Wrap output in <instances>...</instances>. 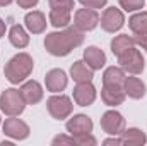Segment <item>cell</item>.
<instances>
[{"mask_svg": "<svg viewBox=\"0 0 147 146\" xmlns=\"http://www.w3.org/2000/svg\"><path fill=\"white\" fill-rule=\"evenodd\" d=\"M82 41H84V33L77 26H72L62 33H50L45 40V46L51 55L65 57L75 46L82 45Z\"/></svg>", "mask_w": 147, "mask_h": 146, "instance_id": "cell-1", "label": "cell"}, {"mask_svg": "<svg viewBox=\"0 0 147 146\" xmlns=\"http://www.w3.org/2000/svg\"><path fill=\"white\" fill-rule=\"evenodd\" d=\"M33 67H34L33 59L28 53H19V55L12 57L7 62L3 72H5V77L12 84H19V83H22L29 74L33 72Z\"/></svg>", "mask_w": 147, "mask_h": 146, "instance_id": "cell-2", "label": "cell"}, {"mask_svg": "<svg viewBox=\"0 0 147 146\" xmlns=\"http://www.w3.org/2000/svg\"><path fill=\"white\" fill-rule=\"evenodd\" d=\"M24 105H26V102L21 95V89H5L0 95V108L9 117H16L19 113H22Z\"/></svg>", "mask_w": 147, "mask_h": 146, "instance_id": "cell-3", "label": "cell"}, {"mask_svg": "<svg viewBox=\"0 0 147 146\" xmlns=\"http://www.w3.org/2000/svg\"><path fill=\"white\" fill-rule=\"evenodd\" d=\"M118 62L123 71H128L130 74H140L144 71V57L135 46H130L121 55H118Z\"/></svg>", "mask_w": 147, "mask_h": 146, "instance_id": "cell-4", "label": "cell"}, {"mask_svg": "<svg viewBox=\"0 0 147 146\" xmlns=\"http://www.w3.org/2000/svg\"><path fill=\"white\" fill-rule=\"evenodd\" d=\"M46 107H48V112L53 119H67L74 110V105L70 102L69 96L65 95H55L51 96L48 102H46Z\"/></svg>", "mask_w": 147, "mask_h": 146, "instance_id": "cell-5", "label": "cell"}, {"mask_svg": "<svg viewBox=\"0 0 147 146\" xmlns=\"http://www.w3.org/2000/svg\"><path fill=\"white\" fill-rule=\"evenodd\" d=\"M101 127L106 134H111V136H118L125 131V119L115 112V110H110L103 115L101 119Z\"/></svg>", "mask_w": 147, "mask_h": 146, "instance_id": "cell-6", "label": "cell"}, {"mask_svg": "<svg viewBox=\"0 0 147 146\" xmlns=\"http://www.w3.org/2000/svg\"><path fill=\"white\" fill-rule=\"evenodd\" d=\"M99 14L94 9H79L75 12V26L80 31H91L98 26Z\"/></svg>", "mask_w": 147, "mask_h": 146, "instance_id": "cell-7", "label": "cell"}, {"mask_svg": "<svg viewBox=\"0 0 147 146\" xmlns=\"http://www.w3.org/2000/svg\"><path fill=\"white\" fill-rule=\"evenodd\" d=\"M125 19H123V14L121 10L115 9V7H110L105 10V14L101 16V28L108 33H115L118 31L121 26H123Z\"/></svg>", "mask_w": 147, "mask_h": 146, "instance_id": "cell-8", "label": "cell"}, {"mask_svg": "<svg viewBox=\"0 0 147 146\" xmlns=\"http://www.w3.org/2000/svg\"><path fill=\"white\" fill-rule=\"evenodd\" d=\"M74 100L80 107H89L96 100V89L91 84V81H87V83H77V86L74 89Z\"/></svg>", "mask_w": 147, "mask_h": 146, "instance_id": "cell-9", "label": "cell"}, {"mask_svg": "<svg viewBox=\"0 0 147 146\" xmlns=\"http://www.w3.org/2000/svg\"><path fill=\"white\" fill-rule=\"evenodd\" d=\"M3 132L14 139H26L29 136V127L26 122H22L21 119H16V117H10L5 120L3 124Z\"/></svg>", "mask_w": 147, "mask_h": 146, "instance_id": "cell-10", "label": "cell"}, {"mask_svg": "<svg viewBox=\"0 0 147 146\" xmlns=\"http://www.w3.org/2000/svg\"><path fill=\"white\" fill-rule=\"evenodd\" d=\"M67 131L72 136H82V134H91L92 131V120L87 115H74L67 122Z\"/></svg>", "mask_w": 147, "mask_h": 146, "instance_id": "cell-11", "label": "cell"}, {"mask_svg": "<svg viewBox=\"0 0 147 146\" xmlns=\"http://www.w3.org/2000/svg\"><path fill=\"white\" fill-rule=\"evenodd\" d=\"M101 98L106 105L116 107L121 105L125 100V89L123 86H115V84H103V91H101Z\"/></svg>", "mask_w": 147, "mask_h": 146, "instance_id": "cell-12", "label": "cell"}, {"mask_svg": "<svg viewBox=\"0 0 147 146\" xmlns=\"http://www.w3.org/2000/svg\"><path fill=\"white\" fill-rule=\"evenodd\" d=\"M21 95H22L26 103L34 105V103H38L43 98V88L39 86V83H36V81H28L26 84H22Z\"/></svg>", "mask_w": 147, "mask_h": 146, "instance_id": "cell-13", "label": "cell"}, {"mask_svg": "<svg viewBox=\"0 0 147 146\" xmlns=\"http://www.w3.org/2000/svg\"><path fill=\"white\" fill-rule=\"evenodd\" d=\"M67 86V76L62 69H53L46 74V88L53 93H58L62 89H65Z\"/></svg>", "mask_w": 147, "mask_h": 146, "instance_id": "cell-14", "label": "cell"}, {"mask_svg": "<svg viewBox=\"0 0 147 146\" xmlns=\"http://www.w3.org/2000/svg\"><path fill=\"white\" fill-rule=\"evenodd\" d=\"M24 23H26V28L33 35H39V33H43L46 29V19H45L43 12H39V10H33V12L26 14Z\"/></svg>", "mask_w": 147, "mask_h": 146, "instance_id": "cell-15", "label": "cell"}, {"mask_svg": "<svg viewBox=\"0 0 147 146\" xmlns=\"http://www.w3.org/2000/svg\"><path fill=\"white\" fill-rule=\"evenodd\" d=\"M123 89H125V95H128L130 98H135V100H139L146 95V84L137 77H125Z\"/></svg>", "mask_w": 147, "mask_h": 146, "instance_id": "cell-16", "label": "cell"}, {"mask_svg": "<svg viewBox=\"0 0 147 146\" xmlns=\"http://www.w3.org/2000/svg\"><path fill=\"white\" fill-rule=\"evenodd\" d=\"M84 59H86V64L96 71V69H101L106 62V55L103 53V50L96 48V46H89L86 52H84Z\"/></svg>", "mask_w": 147, "mask_h": 146, "instance_id": "cell-17", "label": "cell"}, {"mask_svg": "<svg viewBox=\"0 0 147 146\" xmlns=\"http://www.w3.org/2000/svg\"><path fill=\"white\" fill-rule=\"evenodd\" d=\"M70 74H72L74 81L75 83H87L92 79V69L86 64V62H75L70 69Z\"/></svg>", "mask_w": 147, "mask_h": 146, "instance_id": "cell-18", "label": "cell"}, {"mask_svg": "<svg viewBox=\"0 0 147 146\" xmlns=\"http://www.w3.org/2000/svg\"><path fill=\"white\" fill-rule=\"evenodd\" d=\"M130 46H135V40L132 36H128V35H120V36H116L113 41H111V52L118 57V55H121L125 50H128Z\"/></svg>", "mask_w": 147, "mask_h": 146, "instance_id": "cell-19", "label": "cell"}, {"mask_svg": "<svg viewBox=\"0 0 147 146\" xmlns=\"http://www.w3.org/2000/svg\"><path fill=\"white\" fill-rule=\"evenodd\" d=\"M50 23L55 28H65L70 23V10H67V9H51L50 10Z\"/></svg>", "mask_w": 147, "mask_h": 146, "instance_id": "cell-20", "label": "cell"}, {"mask_svg": "<svg viewBox=\"0 0 147 146\" xmlns=\"http://www.w3.org/2000/svg\"><path fill=\"white\" fill-rule=\"evenodd\" d=\"M125 72L120 67H108L103 76V84H115V86H123Z\"/></svg>", "mask_w": 147, "mask_h": 146, "instance_id": "cell-21", "label": "cell"}, {"mask_svg": "<svg viewBox=\"0 0 147 146\" xmlns=\"http://www.w3.org/2000/svg\"><path fill=\"white\" fill-rule=\"evenodd\" d=\"M9 38H10V43H12L14 46H17V48H24V46H28V43H29V36L26 35V31H24L19 24H16V26L10 28Z\"/></svg>", "mask_w": 147, "mask_h": 146, "instance_id": "cell-22", "label": "cell"}, {"mask_svg": "<svg viewBox=\"0 0 147 146\" xmlns=\"http://www.w3.org/2000/svg\"><path fill=\"white\" fill-rule=\"evenodd\" d=\"M123 138H121V143L123 145H130V146H139L146 143V134L139 129H127L121 132Z\"/></svg>", "mask_w": 147, "mask_h": 146, "instance_id": "cell-23", "label": "cell"}, {"mask_svg": "<svg viewBox=\"0 0 147 146\" xmlns=\"http://www.w3.org/2000/svg\"><path fill=\"white\" fill-rule=\"evenodd\" d=\"M128 26H130V29L135 35H146L147 33V12H139V14L132 16L130 21H128Z\"/></svg>", "mask_w": 147, "mask_h": 146, "instance_id": "cell-24", "label": "cell"}, {"mask_svg": "<svg viewBox=\"0 0 147 146\" xmlns=\"http://www.w3.org/2000/svg\"><path fill=\"white\" fill-rule=\"evenodd\" d=\"M120 5L125 10H139L144 7V0H120Z\"/></svg>", "mask_w": 147, "mask_h": 146, "instance_id": "cell-25", "label": "cell"}, {"mask_svg": "<svg viewBox=\"0 0 147 146\" xmlns=\"http://www.w3.org/2000/svg\"><path fill=\"white\" fill-rule=\"evenodd\" d=\"M50 7L51 9H74V0H50Z\"/></svg>", "mask_w": 147, "mask_h": 146, "instance_id": "cell-26", "label": "cell"}, {"mask_svg": "<svg viewBox=\"0 0 147 146\" xmlns=\"http://www.w3.org/2000/svg\"><path fill=\"white\" fill-rule=\"evenodd\" d=\"M75 143L77 145H82V146H87V145L94 146L96 145V139L91 134H82V136H75Z\"/></svg>", "mask_w": 147, "mask_h": 146, "instance_id": "cell-27", "label": "cell"}, {"mask_svg": "<svg viewBox=\"0 0 147 146\" xmlns=\"http://www.w3.org/2000/svg\"><path fill=\"white\" fill-rule=\"evenodd\" d=\"M79 2L87 9H101L108 0H79Z\"/></svg>", "mask_w": 147, "mask_h": 146, "instance_id": "cell-28", "label": "cell"}, {"mask_svg": "<svg viewBox=\"0 0 147 146\" xmlns=\"http://www.w3.org/2000/svg\"><path fill=\"white\" fill-rule=\"evenodd\" d=\"M53 145H77L75 143V138H67V136H57L53 139Z\"/></svg>", "mask_w": 147, "mask_h": 146, "instance_id": "cell-29", "label": "cell"}, {"mask_svg": "<svg viewBox=\"0 0 147 146\" xmlns=\"http://www.w3.org/2000/svg\"><path fill=\"white\" fill-rule=\"evenodd\" d=\"M134 40H135V45H140L144 50H147V33L146 35H137Z\"/></svg>", "mask_w": 147, "mask_h": 146, "instance_id": "cell-30", "label": "cell"}, {"mask_svg": "<svg viewBox=\"0 0 147 146\" xmlns=\"http://www.w3.org/2000/svg\"><path fill=\"white\" fill-rule=\"evenodd\" d=\"M17 3L22 7V9H31L38 3V0H17Z\"/></svg>", "mask_w": 147, "mask_h": 146, "instance_id": "cell-31", "label": "cell"}, {"mask_svg": "<svg viewBox=\"0 0 147 146\" xmlns=\"http://www.w3.org/2000/svg\"><path fill=\"white\" fill-rule=\"evenodd\" d=\"M105 145H123V143H121V139L113 138V139H106V141H105Z\"/></svg>", "mask_w": 147, "mask_h": 146, "instance_id": "cell-32", "label": "cell"}, {"mask_svg": "<svg viewBox=\"0 0 147 146\" xmlns=\"http://www.w3.org/2000/svg\"><path fill=\"white\" fill-rule=\"evenodd\" d=\"M5 35V23L0 19V36H3Z\"/></svg>", "mask_w": 147, "mask_h": 146, "instance_id": "cell-33", "label": "cell"}, {"mask_svg": "<svg viewBox=\"0 0 147 146\" xmlns=\"http://www.w3.org/2000/svg\"><path fill=\"white\" fill-rule=\"evenodd\" d=\"M10 2H14V0H0V7H5V5H9Z\"/></svg>", "mask_w": 147, "mask_h": 146, "instance_id": "cell-34", "label": "cell"}]
</instances>
